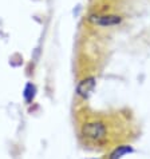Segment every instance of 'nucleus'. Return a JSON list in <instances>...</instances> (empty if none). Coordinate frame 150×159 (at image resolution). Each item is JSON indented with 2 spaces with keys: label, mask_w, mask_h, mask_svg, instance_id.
Instances as JSON below:
<instances>
[{
  "label": "nucleus",
  "mask_w": 150,
  "mask_h": 159,
  "mask_svg": "<svg viewBox=\"0 0 150 159\" xmlns=\"http://www.w3.org/2000/svg\"><path fill=\"white\" fill-rule=\"evenodd\" d=\"M35 94H36V88L32 83H27V86L24 88V99L27 103L32 102V99L35 98Z\"/></svg>",
  "instance_id": "nucleus-4"
},
{
  "label": "nucleus",
  "mask_w": 150,
  "mask_h": 159,
  "mask_svg": "<svg viewBox=\"0 0 150 159\" xmlns=\"http://www.w3.org/2000/svg\"><path fill=\"white\" fill-rule=\"evenodd\" d=\"M82 134L86 139L92 140V142H99V140H103L106 136V127L101 122L87 123L82 127Z\"/></svg>",
  "instance_id": "nucleus-1"
},
{
  "label": "nucleus",
  "mask_w": 150,
  "mask_h": 159,
  "mask_svg": "<svg viewBox=\"0 0 150 159\" xmlns=\"http://www.w3.org/2000/svg\"><path fill=\"white\" fill-rule=\"evenodd\" d=\"M94 88H95V79L94 78H86L78 84L77 92H78L79 96H82V98L86 99L91 95V92L94 91Z\"/></svg>",
  "instance_id": "nucleus-2"
},
{
  "label": "nucleus",
  "mask_w": 150,
  "mask_h": 159,
  "mask_svg": "<svg viewBox=\"0 0 150 159\" xmlns=\"http://www.w3.org/2000/svg\"><path fill=\"white\" fill-rule=\"evenodd\" d=\"M94 23H96L98 25H103V27H107V25H117L121 23V17L117 15H103V16H98L96 19H92Z\"/></svg>",
  "instance_id": "nucleus-3"
},
{
  "label": "nucleus",
  "mask_w": 150,
  "mask_h": 159,
  "mask_svg": "<svg viewBox=\"0 0 150 159\" xmlns=\"http://www.w3.org/2000/svg\"><path fill=\"white\" fill-rule=\"evenodd\" d=\"M129 152H133V148L129 147V146H123V147H120L118 150L113 152L111 155V159H120L122 155H125V154H129Z\"/></svg>",
  "instance_id": "nucleus-5"
}]
</instances>
